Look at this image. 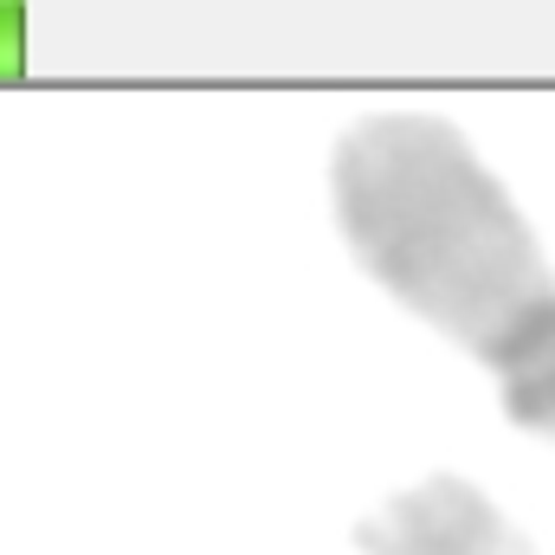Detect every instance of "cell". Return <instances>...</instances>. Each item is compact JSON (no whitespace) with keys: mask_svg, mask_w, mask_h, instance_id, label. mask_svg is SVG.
I'll return each mask as SVG.
<instances>
[{"mask_svg":"<svg viewBox=\"0 0 555 555\" xmlns=\"http://www.w3.org/2000/svg\"><path fill=\"white\" fill-rule=\"evenodd\" d=\"M336 181L375 278L491 369L524 433L555 439V278L498 175L459 130L388 117L343 142Z\"/></svg>","mask_w":555,"mask_h":555,"instance_id":"cell-1","label":"cell"},{"mask_svg":"<svg viewBox=\"0 0 555 555\" xmlns=\"http://www.w3.org/2000/svg\"><path fill=\"white\" fill-rule=\"evenodd\" d=\"M375 555H537L472 485L433 478L388 504V517L369 530Z\"/></svg>","mask_w":555,"mask_h":555,"instance_id":"cell-2","label":"cell"}]
</instances>
